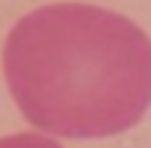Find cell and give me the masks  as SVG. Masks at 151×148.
Returning a JSON list of instances; mask_svg holds the SVG:
<instances>
[{
    "label": "cell",
    "instance_id": "2",
    "mask_svg": "<svg viewBox=\"0 0 151 148\" xmlns=\"http://www.w3.org/2000/svg\"><path fill=\"white\" fill-rule=\"evenodd\" d=\"M0 148H64L58 138H50L40 130H24V132H11L0 138Z\"/></svg>",
    "mask_w": 151,
    "mask_h": 148
},
{
    "label": "cell",
    "instance_id": "1",
    "mask_svg": "<svg viewBox=\"0 0 151 148\" xmlns=\"http://www.w3.org/2000/svg\"><path fill=\"white\" fill-rule=\"evenodd\" d=\"M0 66L16 109L50 138H114L151 109V37L104 8L32 11L8 32Z\"/></svg>",
    "mask_w": 151,
    "mask_h": 148
}]
</instances>
